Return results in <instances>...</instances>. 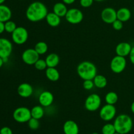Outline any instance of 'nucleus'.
I'll return each mask as SVG.
<instances>
[{
    "instance_id": "obj_20",
    "label": "nucleus",
    "mask_w": 134,
    "mask_h": 134,
    "mask_svg": "<svg viewBox=\"0 0 134 134\" xmlns=\"http://www.w3.org/2000/svg\"><path fill=\"white\" fill-rule=\"evenodd\" d=\"M68 9L67 5L63 2H58L53 6V12L60 17H65Z\"/></svg>"
},
{
    "instance_id": "obj_15",
    "label": "nucleus",
    "mask_w": 134,
    "mask_h": 134,
    "mask_svg": "<svg viewBox=\"0 0 134 134\" xmlns=\"http://www.w3.org/2000/svg\"><path fill=\"white\" fill-rule=\"evenodd\" d=\"M132 46L128 42H122L119 43L115 48V52L116 55L119 56L126 57L127 56H129L130 53L132 50Z\"/></svg>"
},
{
    "instance_id": "obj_17",
    "label": "nucleus",
    "mask_w": 134,
    "mask_h": 134,
    "mask_svg": "<svg viewBox=\"0 0 134 134\" xmlns=\"http://www.w3.org/2000/svg\"><path fill=\"white\" fill-rule=\"evenodd\" d=\"M116 16L118 20L122 21V22H125L130 19L132 17V13L128 8L122 7L116 11Z\"/></svg>"
},
{
    "instance_id": "obj_14",
    "label": "nucleus",
    "mask_w": 134,
    "mask_h": 134,
    "mask_svg": "<svg viewBox=\"0 0 134 134\" xmlns=\"http://www.w3.org/2000/svg\"><path fill=\"white\" fill-rule=\"evenodd\" d=\"M17 93L20 97L22 98H28L32 95L34 88L29 83L24 82L20 84L17 88Z\"/></svg>"
},
{
    "instance_id": "obj_11",
    "label": "nucleus",
    "mask_w": 134,
    "mask_h": 134,
    "mask_svg": "<svg viewBox=\"0 0 134 134\" xmlns=\"http://www.w3.org/2000/svg\"><path fill=\"white\" fill-rule=\"evenodd\" d=\"M13 49V43L9 39L0 38V57L2 59L9 58Z\"/></svg>"
},
{
    "instance_id": "obj_43",
    "label": "nucleus",
    "mask_w": 134,
    "mask_h": 134,
    "mask_svg": "<svg viewBox=\"0 0 134 134\" xmlns=\"http://www.w3.org/2000/svg\"><path fill=\"white\" fill-rule=\"evenodd\" d=\"M115 134H120V133H117V132H116V133H115Z\"/></svg>"
},
{
    "instance_id": "obj_41",
    "label": "nucleus",
    "mask_w": 134,
    "mask_h": 134,
    "mask_svg": "<svg viewBox=\"0 0 134 134\" xmlns=\"http://www.w3.org/2000/svg\"><path fill=\"white\" fill-rule=\"evenodd\" d=\"M94 1H98V2H102V1H105V0H94Z\"/></svg>"
},
{
    "instance_id": "obj_9",
    "label": "nucleus",
    "mask_w": 134,
    "mask_h": 134,
    "mask_svg": "<svg viewBox=\"0 0 134 134\" xmlns=\"http://www.w3.org/2000/svg\"><path fill=\"white\" fill-rule=\"evenodd\" d=\"M67 22L71 24H78L81 23L84 18V14L82 11L77 8H71L68 9L65 17Z\"/></svg>"
},
{
    "instance_id": "obj_10",
    "label": "nucleus",
    "mask_w": 134,
    "mask_h": 134,
    "mask_svg": "<svg viewBox=\"0 0 134 134\" xmlns=\"http://www.w3.org/2000/svg\"><path fill=\"white\" fill-rule=\"evenodd\" d=\"M39 59V55L34 48H29L24 50L22 54V60L27 65H34Z\"/></svg>"
},
{
    "instance_id": "obj_42",
    "label": "nucleus",
    "mask_w": 134,
    "mask_h": 134,
    "mask_svg": "<svg viewBox=\"0 0 134 134\" xmlns=\"http://www.w3.org/2000/svg\"><path fill=\"white\" fill-rule=\"evenodd\" d=\"M91 134H99V133H97V132H94V133H91Z\"/></svg>"
},
{
    "instance_id": "obj_24",
    "label": "nucleus",
    "mask_w": 134,
    "mask_h": 134,
    "mask_svg": "<svg viewBox=\"0 0 134 134\" xmlns=\"http://www.w3.org/2000/svg\"><path fill=\"white\" fill-rule=\"evenodd\" d=\"M95 87L99 89H102L107 86V80L105 76L102 74H97L93 79Z\"/></svg>"
},
{
    "instance_id": "obj_29",
    "label": "nucleus",
    "mask_w": 134,
    "mask_h": 134,
    "mask_svg": "<svg viewBox=\"0 0 134 134\" xmlns=\"http://www.w3.org/2000/svg\"><path fill=\"white\" fill-rule=\"evenodd\" d=\"M27 125H28L29 128L31 129V130H37L40 126V122H39V120L31 118L27 122Z\"/></svg>"
},
{
    "instance_id": "obj_32",
    "label": "nucleus",
    "mask_w": 134,
    "mask_h": 134,
    "mask_svg": "<svg viewBox=\"0 0 134 134\" xmlns=\"http://www.w3.org/2000/svg\"><path fill=\"white\" fill-rule=\"evenodd\" d=\"M112 26L114 30H116V31H119V30H121L123 28V22L122 21L116 19L112 24Z\"/></svg>"
},
{
    "instance_id": "obj_35",
    "label": "nucleus",
    "mask_w": 134,
    "mask_h": 134,
    "mask_svg": "<svg viewBox=\"0 0 134 134\" xmlns=\"http://www.w3.org/2000/svg\"><path fill=\"white\" fill-rule=\"evenodd\" d=\"M129 59L131 63L134 65V45L132 46V50H131V52L129 55Z\"/></svg>"
},
{
    "instance_id": "obj_4",
    "label": "nucleus",
    "mask_w": 134,
    "mask_h": 134,
    "mask_svg": "<svg viewBox=\"0 0 134 134\" xmlns=\"http://www.w3.org/2000/svg\"><path fill=\"white\" fill-rule=\"evenodd\" d=\"M13 118L18 123H26L31 118V109L26 106L16 108L13 111Z\"/></svg>"
},
{
    "instance_id": "obj_37",
    "label": "nucleus",
    "mask_w": 134,
    "mask_h": 134,
    "mask_svg": "<svg viewBox=\"0 0 134 134\" xmlns=\"http://www.w3.org/2000/svg\"><path fill=\"white\" fill-rule=\"evenodd\" d=\"M76 0H62V2L64 3L65 5H71L75 2Z\"/></svg>"
},
{
    "instance_id": "obj_18",
    "label": "nucleus",
    "mask_w": 134,
    "mask_h": 134,
    "mask_svg": "<svg viewBox=\"0 0 134 134\" xmlns=\"http://www.w3.org/2000/svg\"><path fill=\"white\" fill-rule=\"evenodd\" d=\"M12 17L11 9L7 5H0V22H6Z\"/></svg>"
},
{
    "instance_id": "obj_22",
    "label": "nucleus",
    "mask_w": 134,
    "mask_h": 134,
    "mask_svg": "<svg viewBox=\"0 0 134 134\" xmlns=\"http://www.w3.org/2000/svg\"><path fill=\"white\" fill-rule=\"evenodd\" d=\"M46 77L51 81H56L60 79V74L59 71L56 68L48 67L45 70Z\"/></svg>"
},
{
    "instance_id": "obj_13",
    "label": "nucleus",
    "mask_w": 134,
    "mask_h": 134,
    "mask_svg": "<svg viewBox=\"0 0 134 134\" xmlns=\"http://www.w3.org/2000/svg\"><path fill=\"white\" fill-rule=\"evenodd\" d=\"M54 100L53 94L49 91H44L39 94L38 101L43 107H49L52 105Z\"/></svg>"
},
{
    "instance_id": "obj_8",
    "label": "nucleus",
    "mask_w": 134,
    "mask_h": 134,
    "mask_svg": "<svg viewBox=\"0 0 134 134\" xmlns=\"http://www.w3.org/2000/svg\"><path fill=\"white\" fill-rule=\"evenodd\" d=\"M116 114V109L115 105L106 104L99 110V115L101 119L105 122H109L115 119Z\"/></svg>"
},
{
    "instance_id": "obj_30",
    "label": "nucleus",
    "mask_w": 134,
    "mask_h": 134,
    "mask_svg": "<svg viewBox=\"0 0 134 134\" xmlns=\"http://www.w3.org/2000/svg\"><path fill=\"white\" fill-rule=\"evenodd\" d=\"M34 66L38 70H46L48 66H47V63L45 61V59H39L36 63L34 64Z\"/></svg>"
},
{
    "instance_id": "obj_27",
    "label": "nucleus",
    "mask_w": 134,
    "mask_h": 134,
    "mask_svg": "<svg viewBox=\"0 0 134 134\" xmlns=\"http://www.w3.org/2000/svg\"><path fill=\"white\" fill-rule=\"evenodd\" d=\"M116 133V130L113 123H107L102 127V134H115Z\"/></svg>"
},
{
    "instance_id": "obj_25",
    "label": "nucleus",
    "mask_w": 134,
    "mask_h": 134,
    "mask_svg": "<svg viewBox=\"0 0 134 134\" xmlns=\"http://www.w3.org/2000/svg\"><path fill=\"white\" fill-rule=\"evenodd\" d=\"M105 101L106 104L115 105L119 101V95L115 91H109L105 95Z\"/></svg>"
},
{
    "instance_id": "obj_31",
    "label": "nucleus",
    "mask_w": 134,
    "mask_h": 134,
    "mask_svg": "<svg viewBox=\"0 0 134 134\" xmlns=\"http://www.w3.org/2000/svg\"><path fill=\"white\" fill-rule=\"evenodd\" d=\"M82 86L85 89L90 91L92 90L94 88V87H95V85H94L93 80H84Z\"/></svg>"
},
{
    "instance_id": "obj_26",
    "label": "nucleus",
    "mask_w": 134,
    "mask_h": 134,
    "mask_svg": "<svg viewBox=\"0 0 134 134\" xmlns=\"http://www.w3.org/2000/svg\"><path fill=\"white\" fill-rule=\"evenodd\" d=\"M48 47L47 43L44 42H42V41L37 42L34 46V49L37 51V53L39 55H44L45 53H47V52L48 51Z\"/></svg>"
},
{
    "instance_id": "obj_40",
    "label": "nucleus",
    "mask_w": 134,
    "mask_h": 134,
    "mask_svg": "<svg viewBox=\"0 0 134 134\" xmlns=\"http://www.w3.org/2000/svg\"><path fill=\"white\" fill-rule=\"evenodd\" d=\"M5 1H6V0H0V5H2V4H3V3L5 2Z\"/></svg>"
},
{
    "instance_id": "obj_39",
    "label": "nucleus",
    "mask_w": 134,
    "mask_h": 134,
    "mask_svg": "<svg viewBox=\"0 0 134 134\" xmlns=\"http://www.w3.org/2000/svg\"><path fill=\"white\" fill-rule=\"evenodd\" d=\"M4 64H5V63H4L3 59L1 57H0V68L3 66V65Z\"/></svg>"
},
{
    "instance_id": "obj_28",
    "label": "nucleus",
    "mask_w": 134,
    "mask_h": 134,
    "mask_svg": "<svg viewBox=\"0 0 134 134\" xmlns=\"http://www.w3.org/2000/svg\"><path fill=\"white\" fill-rule=\"evenodd\" d=\"M16 24L14 21L11 20L5 22V32H7V33L12 34L16 30Z\"/></svg>"
},
{
    "instance_id": "obj_7",
    "label": "nucleus",
    "mask_w": 134,
    "mask_h": 134,
    "mask_svg": "<svg viewBox=\"0 0 134 134\" xmlns=\"http://www.w3.org/2000/svg\"><path fill=\"white\" fill-rule=\"evenodd\" d=\"M127 60L126 57L116 55L114 56L110 63V68L115 74H120L126 69Z\"/></svg>"
},
{
    "instance_id": "obj_12",
    "label": "nucleus",
    "mask_w": 134,
    "mask_h": 134,
    "mask_svg": "<svg viewBox=\"0 0 134 134\" xmlns=\"http://www.w3.org/2000/svg\"><path fill=\"white\" fill-rule=\"evenodd\" d=\"M101 18L105 23L112 24L116 19V11L113 7H105L101 13Z\"/></svg>"
},
{
    "instance_id": "obj_23",
    "label": "nucleus",
    "mask_w": 134,
    "mask_h": 134,
    "mask_svg": "<svg viewBox=\"0 0 134 134\" xmlns=\"http://www.w3.org/2000/svg\"><path fill=\"white\" fill-rule=\"evenodd\" d=\"M44 112H45V111H44V108L41 105H36V106H34L31 109V118L40 120L44 116Z\"/></svg>"
},
{
    "instance_id": "obj_38",
    "label": "nucleus",
    "mask_w": 134,
    "mask_h": 134,
    "mask_svg": "<svg viewBox=\"0 0 134 134\" xmlns=\"http://www.w3.org/2000/svg\"><path fill=\"white\" fill-rule=\"evenodd\" d=\"M130 110H131V111H132V112L134 114V101H133V102H132V103L131 104Z\"/></svg>"
},
{
    "instance_id": "obj_36",
    "label": "nucleus",
    "mask_w": 134,
    "mask_h": 134,
    "mask_svg": "<svg viewBox=\"0 0 134 134\" xmlns=\"http://www.w3.org/2000/svg\"><path fill=\"white\" fill-rule=\"evenodd\" d=\"M5 31V22H0V34H3Z\"/></svg>"
},
{
    "instance_id": "obj_34",
    "label": "nucleus",
    "mask_w": 134,
    "mask_h": 134,
    "mask_svg": "<svg viewBox=\"0 0 134 134\" xmlns=\"http://www.w3.org/2000/svg\"><path fill=\"white\" fill-rule=\"evenodd\" d=\"M0 134H13V133L10 127L4 126L0 129Z\"/></svg>"
},
{
    "instance_id": "obj_21",
    "label": "nucleus",
    "mask_w": 134,
    "mask_h": 134,
    "mask_svg": "<svg viewBox=\"0 0 134 134\" xmlns=\"http://www.w3.org/2000/svg\"><path fill=\"white\" fill-rule=\"evenodd\" d=\"M45 61L47 63V66L51 68H56L59 64L60 61V56L54 53H50L46 56Z\"/></svg>"
},
{
    "instance_id": "obj_5",
    "label": "nucleus",
    "mask_w": 134,
    "mask_h": 134,
    "mask_svg": "<svg viewBox=\"0 0 134 134\" xmlns=\"http://www.w3.org/2000/svg\"><path fill=\"white\" fill-rule=\"evenodd\" d=\"M102 98L97 93H92L86 97L85 101V107L89 112H95L99 109L102 105Z\"/></svg>"
},
{
    "instance_id": "obj_16",
    "label": "nucleus",
    "mask_w": 134,
    "mask_h": 134,
    "mask_svg": "<svg viewBox=\"0 0 134 134\" xmlns=\"http://www.w3.org/2000/svg\"><path fill=\"white\" fill-rule=\"evenodd\" d=\"M63 131L64 134H79V127L77 122L72 120H68L63 125Z\"/></svg>"
},
{
    "instance_id": "obj_1",
    "label": "nucleus",
    "mask_w": 134,
    "mask_h": 134,
    "mask_svg": "<svg viewBox=\"0 0 134 134\" xmlns=\"http://www.w3.org/2000/svg\"><path fill=\"white\" fill-rule=\"evenodd\" d=\"M48 13L45 4L41 1H34L29 5L26 11V17L29 21L37 22L45 19Z\"/></svg>"
},
{
    "instance_id": "obj_2",
    "label": "nucleus",
    "mask_w": 134,
    "mask_h": 134,
    "mask_svg": "<svg viewBox=\"0 0 134 134\" xmlns=\"http://www.w3.org/2000/svg\"><path fill=\"white\" fill-rule=\"evenodd\" d=\"M116 132L120 134H128L133 128V120L130 116L120 114L115 117L113 122Z\"/></svg>"
},
{
    "instance_id": "obj_6",
    "label": "nucleus",
    "mask_w": 134,
    "mask_h": 134,
    "mask_svg": "<svg viewBox=\"0 0 134 134\" xmlns=\"http://www.w3.org/2000/svg\"><path fill=\"white\" fill-rule=\"evenodd\" d=\"M29 33L26 28L18 26L11 34L12 41L16 45H23L28 39Z\"/></svg>"
},
{
    "instance_id": "obj_19",
    "label": "nucleus",
    "mask_w": 134,
    "mask_h": 134,
    "mask_svg": "<svg viewBox=\"0 0 134 134\" xmlns=\"http://www.w3.org/2000/svg\"><path fill=\"white\" fill-rule=\"evenodd\" d=\"M47 23L51 27H57L61 23V17L55 14L54 12L48 13L45 18Z\"/></svg>"
},
{
    "instance_id": "obj_33",
    "label": "nucleus",
    "mask_w": 134,
    "mask_h": 134,
    "mask_svg": "<svg viewBox=\"0 0 134 134\" xmlns=\"http://www.w3.org/2000/svg\"><path fill=\"white\" fill-rule=\"evenodd\" d=\"M94 0H80V5L83 8H88L94 3Z\"/></svg>"
},
{
    "instance_id": "obj_3",
    "label": "nucleus",
    "mask_w": 134,
    "mask_h": 134,
    "mask_svg": "<svg viewBox=\"0 0 134 134\" xmlns=\"http://www.w3.org/2000/svg\"><path fill=\"white\" fill-rule=\"evenodd\" d=\"M78 76L83 80H93L97 75L98 69L95 64L90 61H82L77 67Z\"/></svg>"
}]
</instances>
